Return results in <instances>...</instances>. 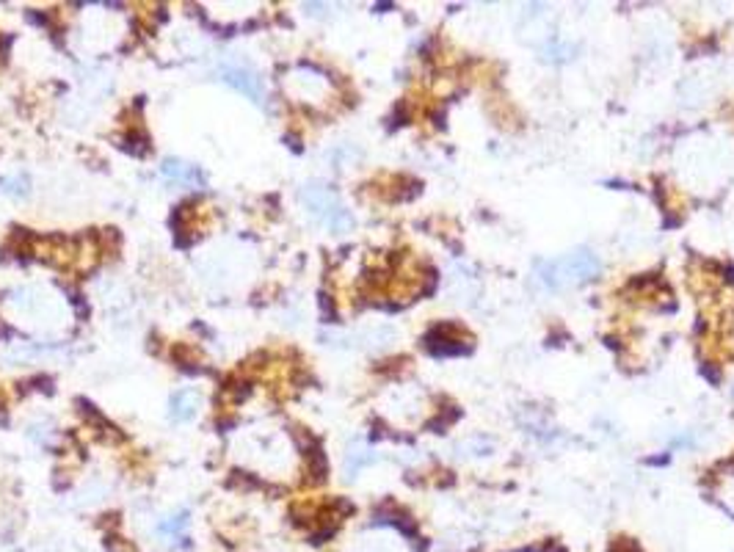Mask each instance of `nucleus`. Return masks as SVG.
I'll return each mask as SVG.
<instances>
[{"instance_id":"2","label":"nucleus","mask_w":734,"mask_h":552,"mask_svg":"<svg viewBox=\"0 0 734 552\" xmlns=\"http://www.w3.org/2000/svg\"><path fill=\"white\" fill-rule=\"evenodd\" d=\"M301 202L307 205V210L326 227H331L334 232H342L351 227V216L348 210L340 205V199L334 197V191H329L326 186H318V182H312V186H307L301 191Z\"/></svg>"},{"instance_id":"1","label":"nucleus","mask_w":734,"mask_h":552,"mask_svg":"<svg viewBox=\"0 0 734 552\" xmlns=\"http://www.w3.org/2000/svg\"><path fill=\"white\" fill-rule=\"evenodd\" d=\"M599 257L588 249H577L569 251L564 257L546 260L538 265V280L549 288V291H569L577 288L588 280H594L599 271Z\"/></svg>"},{"instance_id":"6","label":"nucleus","mask_w":734,"mask_h":552,"mask_svg":"<svg viewBox=\"0 0 734 552\" xmlns=\"http://www.w3.org/2000/svg\"><path fill=\"white\" fill-rule=\"evenodd\" d=\"M186 527H189V514H177V516L163 519V522L158 525V533H160L168 544H174V541H182V538H186Z\"/></svg>"},{"instance_id":"5","label":"nucleus","mask_w":734,"mask_h":552,"mask_svg":"<svg viewBox=\"0 0 734 552\" xmlns=\"http://www.w3.org/2000/svg\"><path fill=\"white\" fill-rule=\"evenodd\" d=\"M163 174H166L168 179L182 182V186H197V182H199V171H197V166L179 163V160H166V163H163Z\"/></svg>"},{"instance_id":"3","label":"nucleus","mask_w":734,"mask_h":552,"mask_svg":"<svg viewBox=\"0 0 734 552\" xmlns=\"http://www.w3.org/2000/svg\"><path fill=\"white\" fill-rule=\"evenodd\" d=\"M221 75H224V80H227L229 86L240 88L243 95H249L254 103L262 100V80L257 77V72H251V69H246V66H224Z\"/></svg>"},{"instance_id":"4","label":"nucleus","mask_w":734,"mask_h":552,"mask_svg":"<svg viewBox=\"0 0 734 552\" xmlns=\"http://www.w3.org/2000/svg\"><path fill=\"white\" fill-rule=\"evenodd\" d=\"M197 406H199V395L191 390H182L171 401V417L174 420H191L197 414Z\"/></svg>"}]
</instances>
